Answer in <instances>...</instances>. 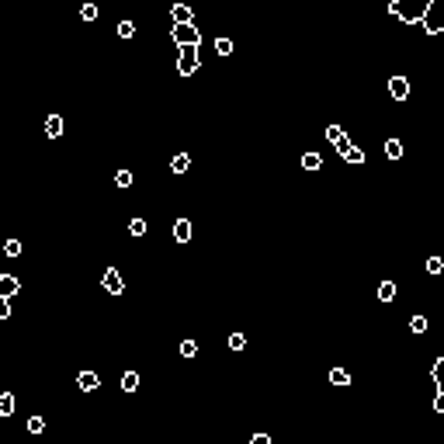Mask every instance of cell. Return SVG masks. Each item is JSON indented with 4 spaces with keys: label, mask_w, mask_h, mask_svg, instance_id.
I'll list each match as a JSON object with an SVG mask.
<instances>
[{
    "label": "cell",
    "mask_w": 444,
    "mask_h": 444,
    "mask_svg": "<svg viewBox=\"0 0 444 444\" xmlns=\"http://www.w3.org/2000/svg\"><path fill=\"white\" fill-rule=\"evenodd\" d=\"M410 330H413V333H424V330H427V316H413V319H410Z\"/></svg>",
    "instance_id": "obj_28"
},
{
    "label": "cell",
    "mask_w": 444,
    "mask_h": 444,
    "mask_svg": "<svg viewBox=\"0 0 444 444\" xmlns=\"http://www.w3.org/2000/svg\"><path fill=\"white\" fill-rule=\"evenodd\" d=\"M340 156H344L347 163H365V153H361V149H358V146H347V149H344V153H340Z\"/></svg>",
    "instance_id": "obj_17"
},
{
    "label": "cell",
    "mask_w": 444,
    "mask_h": 444,
    "mask_svg": "<svg viewBox=\"0 0 444 444\" xmlns=\"http://www.w3.org/2000/svg\"><path fill=\"white\" fill-rule=\"evenodd\" d=\"M80 17H83V21H97V3L83 0V7H80Z\"/></svg>",
    "instance_id": "obj_18"
},
{
    "label": "cell",
    "mask_w": 444,
    "mask_h": 444,
    "mask_svg": "<svg viewBox=\"0 0 444 444\" xmlns=\"http://www.w3.org/2000/svg\"><path fill=\"white\" fill-rule=\"evenodd\" d=\"M170 38L174 45H202V31L195 28V21H181L170 28Z\"/></svg>",
    "instance_id": "obj_2"
},
{
    "label": "cell",
    "mask_w": 444,
    "mask_h": 444,
    "mask_svg": "<svg viewBox=\"0 0 444 444\" xmlns=\"http://www.w3.org/2000/svg\"><path fill=\"white\" fill-rule=\"evenodd\" d=\"M188 167H191V156H188V153H177V156L170 160V170H174V174H188Z\"/></svg>",
    "instance_id": "obj_11"
},
{
    "label": "cell",
    "mask_w": 444,
    "mask_h": 444,
    "mask_svg": "<svg viewBox=\"0 0 444 444\" xmlns=\"http://www.w3.org/2000/svg\"><path fill=\"white\" fill-rule=\"evenodd\" d=\"M198 354V344L195 340H181V358H195Z\"/></svg>",
    "instance_id": "obj_22"
},
{
    "label": "cell",
    "mask_w": 444,
    "mask_h": 444,
    "mask_svg": "<svg viewBox=\"0 0 444 444\" xmlns=\"http://www.w3.org/2000/svg\"><path fill=\"white\" fill-rule=\"evenodd\" d=\"M434 0H389V14L403 24H420Z\"/></svg>",
    "instance_id": "obj_1"
},
{
    "label": "cell",
    "mask_w": 444,
    "mask_h": 444,
    "mask_svg": "<svg viewBox=\"0 0 444 444\" xmlns=\"http://www.w3.org/2000/svg\"><path fill=\"white\" fill-rule=\"evenodd\" d=\"M45 431V420L42 417H28V434H42Z\"/></svg>",
    "instance_id": "obj_23"
},
{
    "label": "cell",
    "mask_w": 444,
    "mask_h": 444,
    "mask_svg": "<svg viewBox=\"0 0 444 444\" xmlns=\"http://www.w3.org/2000/svg\"><path fill=\"white\" fill-rule=\"evenodd\" d=\"M139 389V371H125L122 375V392H136Z\"/></svg>",
    "instance_id": "obj_12"
},
{
    "label": "cell",
    "mask_w": 444,
    "mask_h": 444,
    "mask_svg": "<svg viewBox=\"0 0 444 444\" xmlns=\"http://www.w3.org/2000/svg\"><path fill=\"white\" fill-rule=\"evenodd\" d=\"M302 167H305V170H319V167H323V156H319V153H305V156H302Z\"/></svg>",
    "instance_id": "obj_16"
},
{
    "label": "cell",
    "mask_w": 444,
    "mask_h": 444,
    "mask_svg": "<svg viewBox=\"0 0 444 444\" xmlns=\"http://www.w3.org/2000/svg\"><path fill=\"white\" fill-rule=\"evenodd\" d=\"M229 347H232V351H243V347H246V337H243V333H232V337H229Z\"/></svg>",
    "instance_id": "obj_30"
},
{
    "label": "cell",
    "mask_w": 444,
    "mask_h": 444,
    "mask_svg": "<svg viewBox=\"0 0 444 444\" xmlns=\"http://www.w3.org/2000/svg\"><path fill=\"white\" fill-rule=\"evenodd\" d=\"M330 382H333V385H351V375L344 368H333L330 371Z\"/></svg>",
    "instance_id": "obj_20"
},
{
    "label": "cell",
    "mask_w": 444,
    "mask_h": 444,
    "mask_svg": "<svg viewBox=\"0 0 444 444\" xmlns=\"http://www.w3.org/2000/svg\"><path fill=\"white\" fill-rule=\"evenodd\" d=\"M118 35H122V38H132V35H136V24H132V21H118Z\"/></svg>",
    "instance_id": "obj_25"
},
{
    "label": "cell",
    "mask_w": 444,
    "mask_h": 444,
    "mask_svg": "<svg viewBox=\"0 0 444 444\" xmlns=\"http://www.w3.org/2000/svg\"><path fill=\"white\" fill-rule=\"evenodd\" d=\"M444 271V260L441 257H431V260H427V274H441Z\"/></svg>",
    "instance_id": "obj_29"
},
{
    "label": "cell",
    "mask_w": 444,
    "mask_h": 444,
    "mask_svg": "<svg viewBox=\"0 0 444 444\" xmlns=\"http://www.w3.org/2000/svg\"><path fill=\"white\" fill-rule=\"evenodd\" d=\"M45 136H49V139H59V136H63V118H59V115H49V118H45Z\"/></svg>",
    "instance_id": "obj_10"
},
{
    "label": "cell",
    "mask_w": 444,
    "mask_h": 444,
    "mask_svg": "<svg viewBox=\"0 0 444 444\" xmlns=\"http://www.w3.org/2000/svg\"><path fill=\"white\" fill-rule=\"evenodd\" d=\"M76 385H80L83 392H94V389L101 385V375H97V371H80V375H76Z\"/></svg>",
    "instance_id": "obj_7"
},
{
    "label": "cell",
    "mask_w": 444,
    "mask_h": 444,
    "mask_svg": "<svg viewBox=\"0 0 444 444\" xmlns=\"http://www.w3.org/2000/svg\"><path fill=\"white\" fill-rule=\"evenodd\" d=\"M115 184H118V188H132V170H125V167L115 170Z\"/></svg>",
    "instance_id": "obj_19"
},
{
    "label": "cell",
    "mask_w": 444,
    "mask_h": 444,
    "mask_svg": "<svg viewBox=\"0 0 444 444\" xmlns=\"http://www.w3.org/2000/svg\"><path fill=\"white\" fill-rule=\"evenodd\" d=\"M441 371H444V358L434 361V385H438V389H441Z\"/></svg>",
    "instance_id": "obj_31"
},
{
    "label": "cell",
    "mask_w": 444,
    "mask_h": 444,
    "mask_svg": "<svg viewBox=\"0 0 444 444\" xmlns=\"http://www.w3.org/2000/svg\"><path fill=\"white\" fill-rule=\"evenodd\" d=\"M101 285H104V292H111V295H122V292H125V281H122V274H118L115 267H108V271H104Z\"/></svg>",
    "instance_id": "obj_4"
},
{
    "label": "cell",
    "mask_w": 444,
    "mask_h": 444,
    "mask_svg": "<svg viewBox=\"0 0 444 444\" xmlns=\"http://www.w3.org/2000/svg\"><path fill=\"white\" fill-rule=\"evenodd\" d=\"M3 253H7V257H21V243H17V239H7V243H3Z\"/></svg>",
    "instance_id": "obj_27"
},
{
    "label": "cell",
    "mask_w": 444,
    "mask_h": 444,
    "mask_svg": "<svg viewBox=\"0 0 444 444\" xmlns=\"http://www.w3.org/2000/svg\"><path fill=\"white\" fill-rule=\"evenodd\" d=\"M129 232L132 236H146V219H132L129 222Z\"/></svg>",
    "instance_id": "obj_24"
},
{
    "label": "cell",
    "mask_w": 444,
    "mask_h": 444,
    "mask_svg": "<svg viewBox=\"0 0 444 444\" xmlns=\"http://www.w3.org/2000/svg\"><path fill=\"white\" fill-rule=\"evenodd\" d=\"M177 49H181V56H177V73L191 76L198 66H202V59H198V45H177Z\"/></svg>",
    "instance_id": "obj_3"
},
{
    "label": "cell",
    "mask_w": 444,
    "mask_h": 444,
    "mask_svg": "<svg viewBox=\"0 0 444 444\" xmlns=\"http://www.w3.org/2000/svg\"><path fill=\"white\" fill-rule=\"evenodd\" d=\"M17 288H21V281L14 274H0V298H14Z\"/></svg>",
    "instance_id": "obj_6"
},
{
    "label": "cell",
    "mask_w": 444,
    "mask_h": 444,
    "mask_svg": "<svg viewBox=\"0 0 444 444\" xmlns=\"http://www.w3.org/2000/svg\"><path fill=\"white\" fill-rule=\"evenodd\" d=\"M326 139H330V143H340V139H344V129H340V125H326Z\"/></svg>",
    "instance_id": "obj_26"
},
{
    "label": "cell",
    "mask_w": 444,
    "mask_h": 444,
    "mask_svg": "<svg viewBox=\"0 0 444 444\" xmlns=\"http://www.w3.org/2000/svg\"><path fill=\"white\" fill-rule=\"evenodd\" d=\"M14 413V392H0V417Z\"/></svg>",
    "instance_id": "obj_14"
},
{
    "label": "cell",
    "mask_w": 444,
    "mask_h": 444,
    "mask_svg": "<svg viewBox=\"0 0 444 444\" xmlns=\"http://www.w3.org/2000/svg\"><path fill=\"white\" fill-rule=\"evenodd\" d=\"M385 156H389V160H399V156H403V143H399V139H385Z\"/></svg>",
    "instance_id": "obj_15"
},
{
    "label": "cell",
    "mask_w": 444,
    "mask_h": 444,
    "mask_svg": "<svg viewBox=\"0 0 444 444\" xmlns=\"http://www.w3.org/2000/svg\"><path fill=\"white\" fill-rule=\"evenodd\" d=\"M389 94H392L396 101H406V97H410V80H406V76H392V80H389Z\"/></svg>",
    "instance_id": "obj_5"
},
{
    "label": "cell",
    "mask_w": 444,
    "mask_h": 444,
    "mask_svg": "<svg viewBox=\"0 0 444 444\" xmlns=\"http://www.w3.org/2000/svg\"><path fill=\"white\" fill-rule=\"evenodd\" d=\"M10 316V298H0V319Z\"/></svg>",
    "instance_id": "obj_32"
},
{
    "label": "cell",
    "mask_w": 444,
    "mask_h": 444,
    "mask_svg": "<svg viewBox=\"0 0 444 444\" xmlns=\"http://www.w3.org/2000/svg\"><path fill=\"white\" fill-rule=\"evenodd\" d=\"M170 17H174V24H181V21H195V14H191L188 3H174V7H170Z\"/></svg>",
    "instance_id": "obj_9"
},
{
    "label": "cell",
    "mask_w": 444,
    "mask_h": 444,
    "mask_svg": "<svg viewBox=\"0 0 444 444\" xmlns=\"http://www.w3.org/2000/svg\"><path fill=\"white\" fill-rule=\"evenodd\" d=\"M396 298V281H382L378 285V302H392Z\"/></svg>",
    "instance_id": "obj_13"
},
{
    "label": "cell",
    "mask_w": 444,
    "mask_h": 444,
    "mask_svg": "<svg viewBox=\"0 0 444 444\" xmlns=\"http://www.w3.org/2000/svg\"><path fill=\"white\" fill-rule=\"evenodd\" d=\"M174 239H177V243H191V219L174 222Z\"/></svg>",
    "instance_id": "obj_8"
},
{
    "label": "cell",
    "mask_w": 444,
    "mask_h": 444,
    "mask_svg": "<svg viewBox=\"0 0 444 444\" xmlns=\"http://www.w3.org/2000/svg\"><path fill=\"white\" fill-rule=\"evenodd\" d=\"M216 52H219V56H229V52H232V38H216Z\"/></svg>",
    "instance_id": "obj_21"
}]
</instances>
